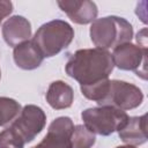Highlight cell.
<instances>
[{
    "mask_svg": "<svg viewBox=\"0 0 148 148\" xmlns=\"http://www.w3.org/2000/svg\"><path fill=\"white\" fill-rule=\"evenodd\" d=\"M113 67L111 53L106 50L94 47L75 51L67 60L65 71L80 86H87L109 79Z\"/></svg>",
    "mask_w": 148,
    "mask_h": 148,
    "instance_id": "obj_1",
    "label": "cell"
},
{
    "mask_svg": "<svg viewBox=\"0 0 148 148\" xmlns=\"http://www.w3.org/2000/svg\"><path fill=\"white\" fill-rule=\"evenodd\" d=\"M133 37L132 24L119 16L96 18L90 27V38L96 47L106 50L131 42Z\"/></svg>",
    "mask_w": 148,
    "mask_h": 148,
    "instance_id": "obj_2",
    "label": "cell"
},
{
    "mask_svg": "<svg viewBox=\"0 0 148 148\" xmlns=\"http://www.w3.org/2000/svg\"><path fill=\"white\" fill-rule=\"evenodd\" d=\"M74 38V30L62 20H53L38 28L32 37L44 58L53 57L66 49Z\"/></svg>",
    "mask_w": 148,
    "mask_h": 148,
    "instance_id": "obj_3",
    "label": "cell"
},
{
    "mask_svg": "<svg viewBox=\"0 0 148 148\" xmlns=\"http://www.w3.org/2000/svg\"><path fill=\"white\" fill-rule=\"evenodd\" d=\"M81 118L84 126L94 134L106 136L121 130L128 120V114L117 108L101 105L86 109L82 111Z\"/></svg>",
    "mask_w": 148,
    "mask_h": 148,
    "instance_id": "obj_4",
    "label": "cell"
},
{
    "mask_svg": "<svg viewBox=\"0 0 148 148\" xmlns=\"http://www.w3.org/2000/svg\"><path fill=\"white\" fill-rule=\"evenodd\" d=\"M142 99L143 94L139 87L120 80H110L109 90L99 106L109 105L125 111L138 108Z\"/></svg>",
    "mask_w": 148,
    "mask_h": 148,
    "instance_id": "obj_5",
    "label": "cell"
},
{
    "mask_svg": "<svg viewBox=\"0 0 148 148\" xmlns=\"http://www.w3.org/2000/svg\"><path fill=\"white\" fill-rule=\"evenodd\" d=\"M113 65L123 71H134L135 74L146 79V64H147V49L140 47L131 42L120 44L113 49L112 52Z\"/></svg>",
    "mask_w": 148,
    "mask_h": 148,
    "instance_id": "obj_6",
    "label": "cell"
},
{
    "mask_svg": "<svg viewBox=\"0 0 148 148\" xmlns=\"http://www.w3.org/2000/svg\"><path fill=\"white\" fill-rule=\"evenodd\" d=\"M46 123V114L42 108L29 104L21 109L18 116L13 120L12 127L21 135L25 143L32 141L42 132Z\"/></svg>",
    "mask_w": 148,
    "mask_h": 148,
    "instance_id": "obj_7",
    "label": "cell"
},
{
    "mask_svg": "<svg viewBox=\"0 0 148 148\" xmlns=\"http://www.w3.org/2000/svg\"><path fill=\"white\" fill-rule=\"evenodd\" d=\"M73 130L74 124L69 117H59L50 124L46 135L35 148H72Z\"/></svg>",
    "mask_w": 148,
    "mask_h": 148,
    "instance_id": "obj_8",
    "label": "cell"
},
{
    "mask_svg": "<svg viewBox=\"0 0 148 148\" xmlns=\"http://www.w3.org/2000/svg\"><path fill=\"white\" fill-rule=\"evenodd\" d=\"M1 31L5 42L9 46L15 47L18 44L29 40L31 36V24L25 17L14 15L3 22Z\"/></svg>",
    "mask_w": 148,
    "mask_h": 148,
    "instance_id": "obj_9",
    "label": "cell"
},
{
    "mask_svg": "<svg viewBox=\"0 0 148 148\" xmlns=\"http://www.w3.org/2000/svg\"><path fill=\"white\" fill-rule=\"evenodd\" d=\"M58 6L73 22L77 24H88L94 22L98 14L96 3L89 0L58 1Z\"/></svg>",
    "mask_w": 148,
    "mask_h": 148,
    "instance_id": "obj_10",
    "label": "cell"
},
{
    "mask_svg": "<svg viewBox=\"0 0 148 148\" xmlns=\"http://www.w3.org/2000/svg\"><path fill=\"white\" fill-rule=\"evenodd\" d=\"M13 58L16 66L25 71H31L39 67L44 60V56L32 42V39L25 40L15 46L13 51Z\"/></svg>",
    "mask_w": 148,
    "mask_h": 148,
    "instance_id": "obj_11",
    "label": "cell"
},
{
    "mask_svg": "<svg viewBox=\"0 0 148 148\" xmlns=\"http://www.w3.org/2000/svg\"><path fill=\"white\" fill-rule=\"evenodd\" d=\"M119 138L127 145H142L147 141V116L128 117L125 126L118 131Z\"/></svg>",
    "mask_w": 148,
    "mask_h": 148,
    "instance_id": "obj_12",
    "label": "cell"
},
{
    "mask_svg": "<svg viewBox=\"0 0 148 148\" xmlns=\"http://www.w3.org/2000/svg\"><path fill=\"white\" fill-rule=\"evenodd\" d=\"M74 99L73 88L64 81H53L47 89L46 101L49 105L56 110L67 109L72 105Z\"/></svg>",
    "mask_w": 148,
    "mask_h": 148,
    "instance_id": "obj_13",
    "label": "cell"
},
{
    "mask_svg": "<svg viewBox=\"0 0 148 148\" xmlns=\"http://www.w3.org/2000/svg\"><path fill=\"white\" fill-rule=\"evenodd\" d=\"M96 141L95 134L89 131L84 125H76L74 126L71 143L72 148H91Z\"/></svg>",
    "mask_w": 148,
    "mask_h": 148,
    "instance_id": "obj_14",
    "label": "cell"
},
{
    "mask_svg": "<svg viewBox=\"0 0 148 148\" xmlns=\"http://www.w3.org/2000/svg\"><path fill=\"white\" fill-rule=\"evenodd\" d=\"M109 84H110V80L104 79V80L97 81L91 84L80 86V88H81V91L84 97L99 104L104 99V97L109 90Z\"/></svg>",
    "mask_w": 148,
    "mask_h": 148,
    "instance_id": "obj_15",
    "label": "cell"
},
{
    "mask_svg": "<svg viewBox=\"0 0 148 148\" xmlns=\"http://www.w3.org/2000/svg\"><path fill=\"white\" fill-rule=\"evenodd\" d=\"M21 112V105L13 98L0 97V126L14 120Z\"/></svg>",
    "mask_w": 148,
    "mask_h": 148,
    "instance_id": "obj_16",
    "label": "cell"
},
{
    "mask_svg": "<svg viewBox=\"0 0 148 148\" xmlns=\"http://www.w3.org/2000/svg\"><path fill=\"white\" fill-rule=\"evenodd\" d=\"M24 145L21 135L12 126L0 132V148H23Z\"/></svg>",
    "mask_w": 148,
    "mask_h": 148,
    "instance_id": "obj_17",
    "label": "cell"
},
{
    "mask_svg": "<svg viewBox=\"0 0 148 148\" xmlns=\"http://www.w3.org/2000/svg\"><path fill=\"white\" fill-rule=\"evenodd\" d=\"M13 10V3L10 1L0 0V23L5 17H7Z\"/></svg>",
    "mask_w": 148,
    "mask_h": 148,
    "instance_id": "obj_18",
    "label": "cell"
},
{
    "mask_svg": "<svg viewBox=\"0 0 148 148\" xmlns=\"http://www.w3.org/2000/svg\"><path fill=\"white\" fill-rule=\"evenodd\" d=\"M116 148H135V147L131 146V145H126V146H119V147H116Z\"/></svg>",
    "mask_w": 148,
    "mask_h": 148,
    "instance_id": "obj_19",
    "label": "cell"
},
{
    "mask_svg": "<svg viewBox=\"0 0 148 148\" xmlns=\"http://www.w3.org/2000/svg\"><path fill=\"white\" fill-rule=\"evenodd\" d=\"M0 77H1V72H0Z\"/></svg>",
    "mask_w": 148,
    "mask_h": 148,
    "instance_id": "obj_20",
    "label": "cell"
},
{
    "mask_svg": "<svg viewBox=\"0 0 148 148\" xmlns=\"http://www.w3.org/2000/svg\"><path fill=\"white\" fill-rule=\"evenodd\" d=\"M32 148H35V147H32Z\"/></svg>",
    "mask_w": 148,
    "mask_h": 148,
    "instance_id": "obj_21",
    "label": "cell"
}]
</instances>
